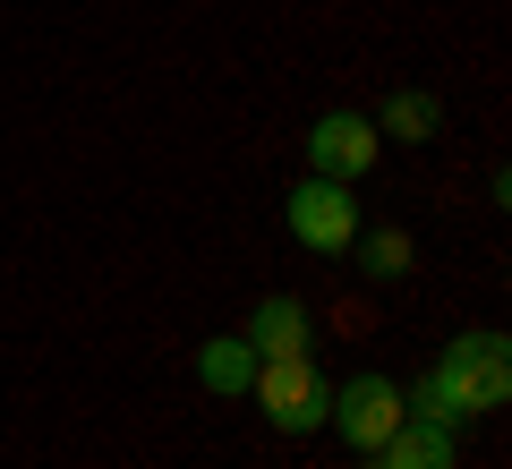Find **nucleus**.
I'll use <instances>...</instances> for the list:
<instances>
[{"label":"nucleus","instance_id":"1","mask_svg":"<svg viewBox=\"0 0 512 469\" xmlns=\"http://www.w3.org/2000/svg\"><path fill=\"white\" fill-rule=\"evenodd\" d=\"M504 393H512V350H504V333H461L453 350L436 359V376L419 384V393H402L410 401V418H436V427H470V418H487V410H504Z\"/></svg>","mask_w":512,"mask_h":469},{"label":"nucleus","instance_id":"2","mask_svg":"<svg viewBox=\"0 0 512 469\" xmlns=\"http://www.w3.org/2000/svg\"><path fill=\"white\" fill-rule=\"evenodd\" d=\"M248 393H256V410L274 418L282 435L325 427V410H333V384H325V367H316V359H256Z\"/></svg>","mask_w":512,"mask_h":469},{"label":"nucleus","instance_id":"3","mask_svg":"<svg viewBox=\"0 0 512 469\" xmlns=\"http://www.w3.org/2000/svg\"><path fill=\"white\" fill-rule=\"evenodd\" d=\"M282 214H291V239L316 248V256H342L350 239H359V197H350V180H316V171H308Z\"/></svg>","mask_w":512,"mask_h":469},{"label":"nucleus","instance_id":"4","mask_svg":"<svg viewBox=\"0 0 512 469\" xmlns=\"http://www.w3.org/2000/svg\"><path fill=\"white\" fill-rule=\"evenodd\" d=\"M325 418H333V435H342V444L376 452L384 435L410 418V401H402V384H393V376H376V367H367V376L333 384V410H325Z\"/></svg>","mask_w":512,"mask_h":469},{"label":"nucleus","instance_id":"5","mask_svg":"<svg viewBox=\"0 0 512 469\" xmlns=\"http://www.w3.org/2000/svg\"><path fill=\"white\" fill-rule=\"evenodd\" d=\"M376 154H384V137L359 111H325V120L308 128V171L316 180H359V171H376Z\"/></svg>","mask_w":512,"mask_h":469},{"label":"nucleus","instance_id":"6","mask_svg":"<svg viewBox=\"0 0 512 469\" xmlns=\"http://www.w3.org/2000/svg\"><path fill=\"white\" fill-rule=\"evenodd\" d=\"M239 342H248L256 359H308L316 325H308V307H299L291 290H274V299H256V316L239 325Z\"/></svg>","mask_w":512,"mask_h":469},{"label":"nucleus","instance_id":"7","mask_svg":"<svg viewBox=\"0 0 512 469\" xmlns=\"http://www.w3.org/2000/svg\"><path fill=\"white\" fill-rule=\"evenodd\" d=\"M367 461H376V469H453V427H436V418H402Z\"/></svg>","mask_w":512,"mask_h":469},{"label":"nucleus","instance_id":"8","mask_svg":"<svg viewBox=\"0 0 512 469\" xmlns=\"http://www.w3.org/2000/svg\"><path fill=\"white\" fill-rule=\"evenodd\" d=\"M436 128H444V103H436V94H419V86H410V94H384V111H376V137H393V145H427Z\"/></svg>","mask_w":512,"mask_h":469},{"label":"nucleus","instance_id":"9","mask_svg":"<svg viewBox=\"0 0 512 469\" xmlns=\"http://www.w3.org/2000/svg\"><path fill=\"white\" fill-rule=\"evenodd\" d=\"M248 376H256V350L239 342V333H214V342L197 350V384L205 393H248Z\"/></svg>","mask_w":512,"mask_h":469},{"label":"nucleus","instance_id":"10","mask_svg":"<svg viewBox=\"0 0 512 469\" xmlns=\"http://www.w3.org/2000/svg\"><path fill=\"white\" fill-rule=\"evenodd\" d=\"M350 248H359V273H367L376 290H393V282L410 273V231H359Z\"/></svg>","mask_w":512,"mask_h":469},{"label":"nucleus","instance_id":"11","mask_svg":"<svg viewBox=\"0 0 512 469\" xmlns=\"http://www.w3.org/2000/svg\"><path fill=\"white\" fill-rule=\"evenodd\" d=\"M367 469H376V461H367Z\"/></svg>","mask_w":512,"mask_h":469}]
</instances>
